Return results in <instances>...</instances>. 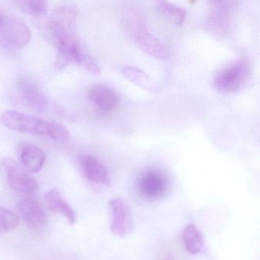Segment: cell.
Segmentation results:
<instances>
[{
    "mask_svg": "<svg viewBox=\"0 0 260 260\" xmlns=\"http://www.w3.org/2000/svg\"><path fill=\"white\" fill-rule=\"evenodd\" d=\"M208 17V25L218 36H224L231 29L232 3L211 2Z\"/></svg>",
    "mask_w": 260,
    "mask_h": 260,
    "instance_id": "cell-10",
    "label": "cell"
},
{
    "mask_svg": "<svg viewBox=\"0 0 260 260\" xmlns=\"http://www.w3.org/2000/svg\"><path fill=\"white\" fill-rule=\"evenodd\" d=\"M88 96L95 108L103 113H107L115 109L118 103L116 92L103 84L91 86L88 90Z\"/></svg>",
    "mask_w": 260,
    "mask_h": 260,
    "instance_id": "cell-13",
    "label": "cell"
},
{
    "mask_svg": "<svg viewBox=\"0 0 260 260\" xmlns=\"http://www.w3.org/2000/svg\"><path fill=\"white\" fill-rule=\"evenodd\" d=\"M15 4L19 10L26 14L40 16L48 10V3L44 0H24L16 1Z\"/></svg>",
    "mask_w": 260,
    "mask_h": 260,
    "instance_id": "cell-20",
    "label": "cell"
},
{
    "mask_svg": "<svg viewBox=\"0 0 260 260\" xmlns=\"http://www.w3.org/2000/svg\"><path fill=\"white\" fill-rule=\"evenodd\" d=\"M17 88L22 100L30 108L38 112H44L48 109V98L33 82L21 77L17 80Z\"/></svg>",
    "mask_w": 260,
    "mask_h": 260,
    "instance_id": "cell-12",
    "label": "cell"
},
{
    "mask_svg": "<svg viewBox=\"0 0 260 260\" xmlns=\"http://www.w3.org/2000/svg\"><path fill=\"white\" fill-rule=\"evenodd\" d=\"M158 11L170 22L176 25H182L186 19V11L179 6L166 1L156 3Z\"/></svg>",
    "mask_w": 260,
    "mask_h": 260,
    "instance_id": "cell-18",
    "label": "cell"
},
{
    "mask_svg": "<svg viewBox=\"0 0 260 260\" xmlns=\"http://www.w3.org/2000/svg\"><path fill=\"white\" fill-rule=\"evenodd\" d=\"M182 242L187 252L191 255L200 253L203 249L204 242L202 234L192 223H189L184 228Z\"/></svg>",
    "mask_w": 260,
    "mask_h": 260,
    "instance_id": "cell-16",
    "label": "cell"
},
{
    "mask_svg": "<svg viewBox=\"0 0 260 260\" xmlns=\"http://www.w3.org/2000/svg\"><path fill=\"white\" fill-rule=\"evenodd\" d=\"M28 25L16 15L0 10V46L8 50L25 48L31 40Z\"/></svg>",
    "mask_w": 260,
    "mask_h": 260,
    "instance_id": "cell-4",
    "label": "cell"
},
{
    "mask_svg": "<svg viewBox=\"0 0 260 260\" xmlns=\"http://www.w3.org/2000/svg\"><path fill=\"white\" fill-rule=\"evenodd\" d=\"M19 157L26 170L34 173L40 172L46 161L45 152L40 147L31 144H22L20 146Z\"/></svg>",
    "mask_w": 260,
    "mask_h": 260,
    "instance_id": "cell-14",
    "label": "cell"
},
{
    "mask_svg": "<svg viewBox=\"0 0 260 260\" xmlns=\"http://www.w3.org/2000/svg\"><path fill=\"white\" fill-rule=\"evenodd\" d=\"M0 124L13 132L46 137L59 142H65L71 138V133L63 124L17 111L7 110L2 112L0 115Z\"/></svg>",
    "mask_w": 260,
    "mask_h": 260,
    "instance_id": "cell-2",
    "label": "cell"
},
{
    "mask_svg": "<svg viewBox=\"0 0 260 260\" xmlns=\"http://www.w3.org/2000/svg\"><path fill=\"white\" fill-rule=\"evenodd\" d=\"M3 166L8 185L13 191L20 194H31L39 188L37 181L14 159L6 158L3 161Z\"/></svg>",
    "mask_w": 260,
    "mask_h": 260,
    "instance_id": "cell-6",
    "label": "cell"
},
{
    "mask_svg": "<svg viewBox=\"0 0 260 260\" xmlns=\"http://www.w3.org/2000/svg\"><path fill=\"white\" fill-rule=\"evenodd\" d=\"M78 164L83 176L88 181L99 185H110L109 170L98 158L92 155H81L79 157Z\"/></svg>",
    "mask_w": 260,
    "mask_h": 260,
    "instance_id": "cell-11",
    "label": "cell"
},
{
    "mask_svg": "<svg viewBox=\"0 0 260 260\" xmlns=\"http://www.w3.org/2000/svg\"><path fill=\"white\" fill-rule=\"evenodd\" d=\"M77 14L78 10L74 6H63L56 10L50 22V33L57 49L56 68L63 70L70 65L78 64L91 74H98V63L83 49L74 32Z\"/></svg>",
    "mask_w": 260,
    "mask_h": 260,
    "instance_id": "cell-1",
    "label": "cell"
},
{
    "mask_svg": "<svg viewBox=\"0 0 260 260\" xmlns=\"http://www.w3.org/2000/svg\"><path fill=\"white\" fill-rule=\"evenodd\" d=\"M137 187L143 198L148 201H156L167 194L169 183L167 176L161 170L150 168L140 175Z\"/></svg>",
    "mask_w": 260,
    "mask_h": 260,
    "instance_id": "cell-5",
    "label": "cell"
},
{
    "mask_svg": "<svg viewBox=\"0 0 260 260\" xmlns=\"http://www.w3.org/2000/svg\"><path fill=\"white\" fill-rule=\"evenodd\" d=\"M251 76L249 62L244 58L237 59L219 70L214 78L213 86L223 93H233L243 89Z\"/></svg>",
    "mask_w": 260,
    "mask_h": 260,
    "instance_id": "cell-3",
    "label": "cell"
},
{
    "mask_svg": "<svg viewBox=\"0 0 260 260\" xmlns=\"http://www.w3.org/2000/svg\"><path fill=\"white\" fill-rule=\"evenodd\" d=\"M156 260H182V256L176 246L165 245L158 251Z\"/></svg>",
    "mask_w": 260,
    "mask_h": 260,
    "instance_id": "cell-21",
    "label": "cell"
},
{
    "mask_svg": "<svg viewBox=\"0 0 260 260\" xmlns=\"http://www.w3.org/2000/svg\"><path fill=\"white\" fill-rule=\"evenodd\" d=\"M19 215L28 229L42 232L48 224V215L42 204L32 197L21 199L17 205Z\"/></svg>",
    "mask_w": 260,
    "mask_h": 260,
    "instance_id": "cell-8",
    "label": "cell"
},
{
    "mask_svg": "<svg viewBox=\"0 0 260 260\" xmlns=\"http://www.w3.org/2000/svg\"><path fill=\"white\" fill-rule=\"evenodd\" d=\"M45 200L50 211L59 213L63 215L73 225L76 222V214L74 209L71 208L68 202L63 199L60 191L57 188H52L47 191L45 196Z\"/></svg>",
    "mask_w": 260,
    "mask_h": 260,
    "instance_id": "cell-15",
    "label": "cell"
},
{
    "mask_svg": "<svg viewBox=\"0 0 260 260\" xmlns=\"http://www.w3.org/2000/svg\"><path fill=\"white\" fill-rule=\"evenodd\" d=\"M111 210L110 231L114 235L123 237L128 235L134 228V220L128 205L122 199L109 201Z\"/></svg>",
    "mask_w": 260,
    "mask_h": 260,
    "instance_id": "cell-9",
    "label": "cell"
},
{
    "mask_svg": "<svg viewBox=\"0 0 260 260\" xmlns=\"http://www.w3.org/2000/svg\"><path fill=\"white\" fill-rule=\"evenodd\" d=\"M19 221V216L16 213L0 206V236L16 229Z\"/></svg>",
    "mask_w": 260,
    "mask_h": 260,
    "instance_id": "cell-19",
    "label": "cell"
},
{
    "mask_svg": "<svg viewBox=\"0 0 260 260\" xmlns=\"http://www.w3.org/2000/svg\"><path fill=\"white\" fill-rule=\"evenodd\" d=\"M130 32L134 41L146 54L157 59L168 57L165 45L146 28L141 21L135 19L130 25Z\"/></svg>",
    "mask_w": 260,
    "mask_h": 260,
    "instance_id": "cell-7",
    "label": "cell"
},
{
    "mask_svg": "<svg viewBox=\"0 0 260 260\" xmlns=\"http://www.w3.org/2000/svg\"><path fill=\"white\" fill-rule=\"evenodd\" d=\"M121 74L129 81L143 89L147 91H154L156 89L154 81L144 71L136 67H124L121 69Z\"/></svg>",
    "mask_w": 260,
    "mask_h": 260,
    "instance_id": "cell-17",
    "label": "cell"
}]
</instances>
